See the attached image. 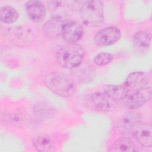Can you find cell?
I'll use <instances>...</instances> for the list:
<instances>
[{
  "label": "cell",
  "mask_w": 152,
  "mask_h": 152,
  "mask_svg": "<svg viewBox=\"0 0 152 152\" xmlns=\"http://www.w3.org/2000/svg\"><path fill=\"white\" fill-rule=\"evenodd\" d=\"M43 81L49 90L62 97L71 96L75 90L73 80L68 75L61 72L49 73L45 76Z\"/></svg>",
  "instance_id": "1"
},
{
  "label": "cell",
  "mask_w": 152,
  "mask_h": 152,
  "mask_svg": "<svg viewBox=\"0 0 152 152\" xmlns=\"http://www.w3.org/2000/svg\"><path fill=\"white\" fill-rule=\"evenodd\" d=\"M84 56L83 47L76 43H68L62 46L56 52V59L59 65L71 69L79 66Z\"/></svg>",
  "instance_id": "2"
},
{
  "label": "cell",
  "mask_w": 152,
  "mask_h": 152,
  "mask_svg": "<svg viewBox=\"0 0 152 152\" xmlns=\"http://www.w3.org/2000/svg\"><path fill=\"white\" fill-rule=\"evenodd\" d=\"M83 23L88 27L100 26L104 20L103 4L101 1H87L80 8Z\"/></svg>",
  "instance_id": "3"
},
{
  "label": "cell",
  "mask_w": 152,
  "mask_h": 152,
  "mask_svg": "<svg viewBox=\"0 0 152 152\" xmlns=\"http://www.w3.org/2000/svg\"><path fill=\"white\" fill-rule=\"evenodd\" d=\"M7 35L12 43L20 47L28 46L31 44L33 40V34L31 30L26 26L8 28Z\"/></svg>",
  "instance_id": "4"
},
{
  "label": "cell",
  "mask_w": 152,
  "mask_h": 152,
  "mask_svg": "<svg viewBox=\"0 0 152 152\" xmlns=\"http://www.w3.org/2000/svg\"><path fill=\"white\" fill-rule=\"evenodd\" d=\"M121 36L119 29L116 27H108L99 31L94 37V43L99 46L111 45L118 42Z\"/></svg>",
  "instance_id": "5"
},
{
  "label": "cell",
  "mask_w": 152,
  "mask_h": 152,
  "mask_svg": "<svg viewBox=\"0 0 152 152\" xmlns=\"http://www.w3.org/2000/svg\"><path fill=\"white\" fill-rule=\"evenodd\" d=\"M84 33L83 26L77 21L66 22L64 25L62 37L68 43H76L80 40Z\"/></svg>",
  "instance_id": "6"
},
{
  "label": "cell",
  "mask_w": 152,
  "mask_h": 152,
  "mask_svg": "<svg viewBox=\"0 0 152 152\" xmlns=\"http://www.w3.org/2000/svg\"><path fill=\"white\" fill-rule=\"evenodd\" d=\"M150 80L149 73L134 72L128 75L124 83L128 91H136L145 87Z\"/></svg>",
  "instance_id": "7"
},
{
  "label": "cell",
  "mask_w": 152,
  "mask_h": 152,
  "mask_svg": "<svg viewBox=\"0 0 152 152\" xmlns=\"http://www.w3.org/2000/svg\"><path fill=\"white\" fill-rule=\"evenodd\" d=\"M65 21L61 16H55L47 21L43 26L45 36L50 39H56L62 36V31Z\"/></svg>",
  "instance_id": "8"
},
{
  "label": "cell",
  "mask_w": 152,
  "mask_h": 152,
  "mask_svg": "<svg viewBox=\"0 0 152 152\" xmlns=\"http://www.w3.org/2000/svg\"><path fill=\"white\" fill-rule=\"evenodd\" d=\"M151 88L144 87L135 91L129 96L126 102V106L131 109H136L151 99Z\"/></svg>",
  "instance_id": "9"
},
{
  "label": "cell",
  "mask_w": 152,
  "mask_h": 152,
  "mask_svg": "<svg viewBox=\"0 0 152 152\" xmlns=\"http://www.w3.org/2000/svg\"><path fill=\"white\" fill-rule=\"evenodd\" d=\"M140 115L137 112H129L125 113L119 119L118 126L119 131L124 134L133 131L140 120Z\"/></svg>",
  "instance_id": "10"
},
{
  "label": "cell",
  "mask_w": 152,
  "mask_h": 152,
  "mask_svg": "<svg viewBox=\"0 0 152 152\" xmlns=\"http://www.w3.org/2000/svg\"><path fill=\"white\" fill-rule=\"evenodd\" d=\"M135 138L138 142L144 147L152 145V128L150 124H138L134 131Z\"/></svg>",
  "instance_id": "11"
},
{
  "label": "cell",
  "mask_w": 152,
  "mask_h": 152,
  "mask_svg": "<svg viewBox=\"0 0 152 152\" xmlns=\"http://www.w3.org/2000/svg\"><path fill=\"white\" fill-rule=\"evenodd\" d=\"M26 12L30 18L35 23L42 22L46 16V8L39 1H27L25 5Z\"/></svg>",
  "instance_id": "12"
},
{
  "label": "cell",
  "mask_w": 152,
  "mask_h": 152,
  "mask_svg": "<svg viewBox=\"0 0 152 152\" xmlns=\"http://www.w3.org/2000/svg\"><path fill=\"white\" fill-rule=\"evenodd\" d=\"M104 93L112 100H122L128 94V90L125 84H106L103 86Z\"/></svg>",
  "instance_id": "13"
},
{
  "label": "cell",
  "mask_w": 152,
  "mask_h": 152,
  "mask_svg": "<svg viewBox=\"0 0 152 152\" xmlns=\"http://www.w3.org/2000/svg\"><path fill=\"white\" fill-rule=\"evenodd\" d=\"M132 42L134 47L140 52L147 51L151 43V36L145 31H139L132 37Z\"/></svg>",
  "instance_id": "14"
},
{
  "label": "cell",
  "mask_w": 152,
  "mask_h": 152,
  "mask_svg": "<svg viewBox=\"0 0 152 152\" xmlns=\"http://www.w3.org/2000/svg\"><path fill=\"white\" fill-rule=\"evenodd\" d=\"M32 142L34 148L39 151L48 152L54 150L55 142L49 135L45 134L36 135L33 138Z\"/></svg>",
  "instance_id": "15"
},
{
  "label": "cell",
  "mask_w": 152,
  "mask_h": 152,
  "mask_svg": "<svg viewBox=\"0 0 152 152\" xmlns=\"http://www.w3.org/2000/svg\"><path fill=\"white\" fill-rule=\"evenodd\" d=\"M91 99L93 104L101 110L109 111L112 107V99L105 93H94L92 94Z\"/></svg>",
  "instance_id": "16"
},
{
  "label": "cell",
  "mask_w": 152,
  "mask_h": 152,
  "mask_svg": "<svg viewBox=\"0 0 152 152\" xmlns=\"http://www.w3.org/2000/svg\"><path fill=\"white\" fill-rule=\"evenodd\" d=\"M110 151H135V146L132 141L128 137H121L117 139L112 145Z\"/></svg>",
  "instance_id": "17"
},
{
  "label": "cell",
  "mask_w": 152,
  "mask_h": 152,
  "mask_svg": "<svg viewBox=\"0 0 152 152\" xmlns=\"http://www.w3.org/2000/svg\"><path fill=\"white\" fill-rule=\"evenodd\" d=\"M18 14L17 11L10 6H4L0 10V20L5 24H11L17 21Z\"/></svg>",
  "instance_id": "18"
},
{
  "label": "cell",
  "mask_w": 152,
  "mask_h": 152,
  "mask_svg": "<svg viewBox=\"0 0 152 152\" xmlns=\"http://www.w3.org/2000/svg\"><path fill=\"white\" fill-rule=\"evenodd\" d=\"M24 115L20 112H11L6 114L4 116V121L11 125H20L24 122Z\"/></svg>",
  "instance_id": "19"
},
{
  "label": "cell",
  "mask_w": 152,
  "mask_h": 152,
  "mask_svg": "<svg viewBox=\"0 0 152 152\" xmlns=\"http://www.w3.org/2000/svg\"><path fill=\"white\" fill-rule=\"evenodd\" d=\"M113 56L109 53L102 52L97 54L94 58V62L96 65L102 66L109 64L113 59Z\"/></svg>",
  "instance_id": "20"
},
{
  "label": "cell",
  "mask_w": 152,
  "mask_h": 152,
  "mask_svg": "<svg viewBox=\"0 0 152 152\" xmlns=\"http://www.w3.org/2000/svg\"><path fill=\"white\" fill-rule=\"evenodd\" d=\"M35 113L38 116L43 118V117H48L49 115L51 114L50 109L46 106L43 105H39L35 107Z\"/></svg>",
  "instance_id": "21"
}]
</instances>
